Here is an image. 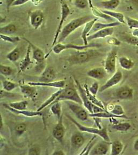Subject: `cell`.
<instances>
[{"mask_svg": "<svg viewBox=\"0 0 138 155\" xmlns=\"http://www.w3.org/2000/svg\"><path fill=\"white\" fill-rule=\"evenodd\" d=\"M103 53L94 48L81 51H77L70 55L67 58V61L70 65L81 64L88 63L90 61L102 56Z\"/></svg>", "mask_w": 138, "mask_h": 155, "instance_id": "cell-1", "label": "cell"}, {"mask_svg": "<svg viewBox=\"0 0 138 155\" xmlns=\"http://www.w3.org/2000/svg\"><path fill=\"white\" fill-rule=\"evenodd\" d=\"M95 18L91 15L77 18L72 20L63 27L58 39L57 43H62L76 29L84 25L87 22Z\"/></svg>", "mask_w": 138, "mask_h": 155, "instance_id": "cell-2", "label": "cell"}, {"mask_svg": "<svg viewBox=\"0 0 138 155\" xmlns=\"http://www.w3.org/2000/svg\"><path fill=\"white\" fill-rule=\"evenodd\" d=\"M66 116L72 123H73L75 124V126L78 128L79 131L81 132L88 133L94 134V135H97L102 138L103 140L107 141H110L109 135L107 128H102L100 129L98 128H97L86 127V126L81 124L77 120H75L73 118H72L71 116L67 115V114H66Z\"/></svg>", "mask_w": 138, "mask_h": 155, "instance_id": "cell-3", "label": "cell"}, {"mask_svg": "<svg viewBox=\"0 0 138 155\" xmlns=\"http://www.w3.org/2000/svg\"><path fill=\"white\" fill-rule=\"evenodd\" d=\"M101 46V45L98 43H90L88 45H77L72 44H63L62 43H57L52 48L51 51L54 52L55 54H59L64 50L67 49H74L77 51H81L85 49L91 48H98ZM51 51L46 55V58L48 57Z\"/></svg>", "mask_w": 138, "mask_h": 155, "instance_id": "cell-4", "label": "cell"}, {"mask_svg": "<svg viewBox=\"0 0 138 155\" xmlns=\"http://www.w3.org/2000/svg\"><path fill=\"white\" fill-rule=\"evenodd\" d=\"M77 89H76L73 84L69 85L67 87L63 88L61 94L58 97L56 101L52 104L62 101H70L78 103L81 105H83V103L81 99L80 94Z\"/></svg>", "mask_w": 138, "mask_h": 155, "instance_id": "cell-5", "label": "cell"}, {"mask_svg": "<svg viewBox=\"0 0 138 155\" xmlns=\"http://www.w3.org/2000/svg\"><path fill=\"white\" fill-rule=\"evenodd\" d=\"M24 40L29 44L31 46L32 51V58L35 61H36V70L38 71L40 70H44L45 68V59L46 55L42 50L39 48L38 46L32 44L31 41L26 39V38H22Z\"/></svg>", "mask_w": 138, "mask_h": 155, "instance_id": "cell-6", "label": "cell"}, {"mask_svg": "<svg viewBox=\"0 0 138 155\" xmlns=\"http://www.w3.org/2000/svg\"><path fill=\"white\" fill-rule=\"evenodd\" d=\"M61 19H60V21H59L57 28L56 32H55L54 40L52 41V45H51V48H53L57 43L59 36L60 35V33L62 30L63 24L65 23V21L68 17L70 14V10L69 5H67V4L63 0L61 1Z\"/></svg>", "mask_w": 138, "mask_h": 155, "instance_id": "cell-7", "label": "cell"}, {"mask_svg": "<svg viewBox=\"0 0 138 155\" xmlns=\"http://www.w3.org/2000/svg\"><path fill=\"white\" fill-rule=\"evenodd\" d=\"M134 90L128 85H123L116 89L112 94V99L118 100H130L133 99Z\"/></svg>", "mask_w": 138, "mask_h": 155, "instance_id": "cell-8", "label": "cell"}, {"mask_svg": "<svg viewBox=\"0 0 138 155\" xmlns=\"http://www.w3.org/2000/svg\"><path fill=\"white\" fill-rule=\"evenodd\" d=\"M117 58L116 49H112L107 54L105 60L104 68L108 74L113 75L116 71Z\"/></svg>", "mask_w": 138, "mask_h": 155, "instance_id": "cell-9", "label": "cell"}, {"mask_svg": "<svg viewBox=\"0 0 138 155\" xmlns=\"http://www.w3.org/2000/svg\"><path fill=\"white\" fill-rule=\"evenodd\" d=\"M66 103L78 119L81 121H85L88 120L89 114L86 110L82 107V105L70 101H66Z\"/></svg>", "mask_w": 138, "mask_h": 155, "instance_id": "cell-10", "label": "cell"}, {"mask_svg": "<svg viewBox=\"0 0 138 155\" xmlns=\"http://www.w3.org/2000/svg\"><path fill=\"white\" fill-rule=\"evenodd\" d=\"M85 141L84 135L80 132H75L71 136V154H75L83 146Z\"/></svg>", "mask_w": 138, "mask_h": 155, "instance_id": "cell-11", "label": "cell"}, {"mask_svg": "<svg viewBox=\"0 0 138 155\" xmlns=\"http://www.w3.org/2000/svg\"><path fill=\"white\" fill-rule=\"evenodd\" d=\"M123 78V75L122 72L120 70L116 71V72L112 75V76L111 77V78H109L108 80L106 81L105 84L101 86L99 89V91L100 92H103L107 89L117 85L122 81Z\"/></svg>", "mask_w": 138, "mask_h": 155, "instance_id": "cell-12", "label": "cell"}, {"mask_svg": "<svg viewBox=\"0 0 138 155\" xmlns=\"http://www.w3.org/2000/svg\"><path fill=\"white\" fill-rule=\"evenodd\" d=\"M74 81L75 84L77 89H78V93L80 94L81 99L82 100L83 105H84L85 108L90 113H93V104H92L89 100L84 88H83L81 85L80 82L75 78H74Z\"/></svg>", "mask_w": 138, "mask_h": 155, "instance_id": "cell-13", "label": "cell"}, {"mask_svg": "<svg viewBox=\"0 0 138 155\" xmlns=\"http://www.w3.org/2000/svg\"><path fill=\"white\" fill-rule=\"evenodd\" d=\"M44 18L43 12L40 9L31 11L29 13L30 25L35 30L38 29L42 25Z\"/></svg>", "mask_w": 138, "mask_h": 155, "instance_id": "cell-14", "label": "cell"}, {"mask_svg": "<svg viewBox=\"0 0 138 155\" xmlns=\"http://www.w3.org/2000/svg\"><path fill=\"white\" fill-rule=\"evenodd\" d=\"M111 143L110 141L103 140L100 141L99 143L94 145L89 155H105L107 154L111 147Z\"/></svg>", "mask_w": 138, "mask_h": 155, "instance_id": "cell-15", "label": "cell"}, {"mask_svg": "<svg viewBox=\"0 0 138 155\" xmlns=\"http://www.w3.org/2000/svg\"><path fill=\"white\" fill-rule=\"evenodd\" d=\"M66 133V128L63 124V116L58 120L57 124L52 130V136L59 143H62Z\"/></svg>", "mask_w": 138, "mask_h": 155, "instance_id": "cell-16", "label": "cell"}, {"mask_svg": "<svg viewBox=\"0 0 138 155\" xmlns=\"http://www.w3.org/2000/svg\"><path fill=\"white\" fill-rule=\"evenodd\" d=\"M20 91L26 98H29L34 101H35L38 96L37 88L35 86L28 84H20Z\"/></svg>", "mask_w": 138, "mask_h": 155, "instance_id": "cell-17", "label": "cell"}, {"mask_svg": "<svg viewBox=\"0 0 138 155\" xmlns=\"http://www.w3.org/2000/svg\"><path fill=\"white\" fill-rule=\"evenodd\" d=\"M56 77V73L53 68L50 66H47L39 77L38 81L49 83L54 81Z\"/></svg>", "mask_w": 138, "mask_h": 155, "instance_id": "cell-18", "label": "cell"}, {"mask_svg": "<svg viewBox=\"0 0 138 155\" xmlns=\"http://www.w3.org/2000/svg\"><path fill=\"white\" fill-rule=\"evenodd\" d=\"M114 32V28H108L98 30L94 33L90 34L87 37L88 41L94 40L95 39L105 38L111 36Z\"/></svg>", "mask_w": 138, "mask_h": 155, "instance_id": "cell-19", "label": "cell"}, {"mask_svg": "<svg viewBox=\"0 0 138 155\" xmlns=\"http://www.w3.org/2000/svg\"><path fill=\"white\" fill-rule=\"evenodd\" d=\"M3 106L5 109L10 111V112L13 113L14 114L17 115H22L24 116L28 117H33L41 116L42 113L41 111H29L27 110H19L13 108L8 105V104H3Z\"/></svg>", "mask_w": 138, "mask_h": 155, "instance_id": "cell-20", "label": "cell"}, {"mask_svg": "<svg viewBox=\"0 0 138 155\" xmlns=\"http://www.w3.org/2000/svg\"><path fill=\"white\" fill-rule=\"evenodd\" d=\"M108 74L104 68L97 67L88 71L87 75L89 77L97 80H101L106 77Z\"/></svg>", "mask_w": 138, "mask_h": 155, "instance_id": "cell-21", "label": "cell"}, {"mask_svg": "<svg viewBox=\"0 0 138 155\" xmlns=\"http://www.w3.org/2000/svg\"><path fill=\"white\" fill-rule=\"evenodd\" d=\"M66 81L65 80L57 81H51L49 83H42V82H34L31 81L28 83L30 85L35 86H42V87H51L56 88H63L66 86Z\"/></svg>", "mask_w": 138, "mask_h": 155, "instance_id": "cell-22", "label": "cell"}, {"mask_svg": "<svg viewBox=\"0 0 138 155\" xmlns=\"http://www.w3.org/2000/svg\"><path fill=\"white\" fill-rule=\"evenodd\" d=\"M118 36V39L121 41H123L130 45L138 46V38L132 34L123 32L120 33Z\"/></svg>", "mask_w": 138, "mask_h": 155, "instance_id": "cell-23", "label": "cell"}, {"mask_svg": "<svg viewBox=\"0 0 138 155\" xmlns=\"http://www.w3.org/2000/svg\"><path fill=\"white\" fill-rule=\"evenodd\" d=\"M98 18H95L92 20L90 21L84 25V29L82 30V33L81 34V38L82 39L84 45H88V41L87 40V37L88 36L90 32L91 31L94 25L95 24L96 21H97Z\"/></svg>", "mask_w": 138, "mask_h": 155, "instance_id": "cell-24", "label": "cell"}, {"mask_svg": "<svg viewBox=\"0 0 138 155\" xmlns=\"http://www.w3.org/2000/svg\"><path fill=\"white\" fill-rule=\"evenodd\" d=\"M121 25H122V24L118 21H113V22L108 23H102L96 21L95 24L94 25L89 34L94 33L96 32L98 30H101V29H102L108 28H115V27H116V26H121Z\"/></svg>", "mask_w": 138, "mask_h": 155, "instance_id": "cell-25", "label": "cell"}, {"mask_svg": "<svg viewBox=\"0 0 138 155\" xmlns=\"http://www.w3.org/2000/svg\"><path fill=\"white\" fill-rule=\"evenodd\" d=\"M31 46L29 44H28L25 57L24 58L23 60H22L19 65V72H20L24 71L32 64V62L31 60V58H30V53L31 51Z\"/></svg>", "mask_w": 138, "mask_h": 155, "instance_id": "cell-26", "label": "cell"}, {"mask_svg": "<svg viewBox=\"0 0 138 155\" xmlns=\"http://www.w3.org/2000/svg\"><path fill=\"white\" fill-rule=\"evenodd\" d=\"M89 116L92 118H104V119H111V118H120V119H130L131 118L127 116H118L117 115H114L108 110L104 111L97 113H89Z\"/></svg>", "mask_w": 138, "mask_h": 155, "instance_id": "cell-27", "label": "cell"}, {"mask_svg": "<svg viewBox=\"0 0 138 155\" xmlns=\"http://www.w3.org/2000/svg\"><path fill=\"white\" fill-rule=\"evenodd\" d=\"M121 0H104L100 2V6L105 10H114L118 8Z\"/></svg>", "mask_w": 138, "mask_h": 155, "instance_id": "cell-28", "label": "cell"}, {"mask_svg": "<svg viewBox=\"0 0 138 155\" xmlns=\"http://www.w3.org/2000/svg\"><path fill=\"white\" fill-rule=\"evenodd\" d=\"M120 65L123 69L126 70H131L134 67V61L131 59L125 56H122L119 59Z\"/></svg>", "mask_w": 138, "mask_h": 155, "instance_id": "cell-29", "label": "cell"}, {"mask_svg": "<svg viewBox=\"0 0 138 155\" xmlns=\"http://www.w3.org/2000/svg\"><path fill=\"white\" fill-rule=\"evenodd\" d=\"M91 9H92L93 14L96 18H101L102 19H104L105 20H106V21H109V23L113 22L114 21H115L114 18L108 14L105 13L104 12H102V10L96 8L95 6H94L93 8H91Z\"/></svg>", "mask_w": 138, "mask_h": 155, "instance_id": "cell-30", "label": "cell"}, {"mask_svg": "<svg viewBox=\"0 0 138 155\" xmlns=\"http://www.w3.org/2000/svg\"><path fill=\"white\" fill-rule=\"evenodd\" d=\"M63 88L59 89L57 91L54 93V94L51 96L49 99L47 100L44 103H43L38 108L37 111H41V110L44 109L46 107H47L49 105H51L53 103L56 101V99L59 96L61 93L62 91Z\"/></svg>", "mask_w": 138, "mask_h": 155, "instance_id": "cell-31", "label": "cell"}, {"mask_svg": "<svg viewBox=\"0 0 138 155\" xmlns=\"http://www.w3.org/2000/svg\"><path fill=\"white\" fill-rule=\"evenodd\" d=\"M111 155H119L123 150V144L120 140H115L111 143Z\"/></svg>", "mask_w": 138, "mask_h": 155, "instance_id": "cell-32", "label": "cell"}, {"mask_svg": "<svg viewBox=\"0 0 138 155\" xmlns=\"http://www.w3.org/2000/svg\"><path fill=\"white\" fill-rule=\"evenodd\" d=\"M17 28L16 25L12 23H10L2 26L0 28V33L5 35H11L16 32Z\"/></svg>", "mask_w": 138, "mask_h": 155, "instance_id": "cell-33", "label": "cell"}, {"mask_svg": "<svg viewBox=\"0 0 138 155\" xmlns=\"http://www.w3.org/2000/svg\"><path fill=\"white\" fill-rule=\"evenodd\" d=\"M102 12L108 14L110 16L115 19L117 21H119L122 24H126L124 16L123 13L119 12H115L113 10H102Z\"/></svg>", "mask_w": 138, "mask_h": 155, "instance_id": "cell-34", "label": "cell"}, {"mask_svg": "<svg viewBox=\"0 0 138 155\" xmlns=\"http://www.w3.org/2000/svg\"><path fill=\"white\" fill-rule=\"evenodd\" d=\"M84 88L85 90L86 91L87 96H88V98L90 101H91V103L93 104H94V105L100 106V107L102 108L103 109H105L104 105V104H103L102 101L99 100L98 99L96 98V96L91 94L90 92L89 91L88 89V86L87 84H84Z\"/></svg>", "mask_w": 138, "mask_h": 155, "instance_id": "cell-35", "label": "cell"}, {"mask_svg": "<svg viewBox=\"0 0 138 155\" xmlns=\"http://www.w3.org/2000/svg\"><path fill=\"white\" fill-rule=\"evenodd\" d=\"M20 50L18 47H16L6 55V58L10 61L12 63H15L20 59Z\"/></svg>", "mask_w": 138, "mask_h": 155, "instance_id": "cell-36", "label": "cell"}, {"mask_svg": "<svg viewBox=\"0 0 138 155\" xmlns=\"http://www.w3.org/2000/svg\"><path fill=\"white\" fill-rule=\"evenodd\" d=\"M131 125L128 123H115L112 125V129L118 131L127 132L130 129Z\"/></svg>", "mask_w": 138, "mask_h": 155, "instance_id": "cell-37", "label": "cell"}, {"mask_svg": "<svg viewBox=\"0 0 138 155\" xmlns=\"http://www.w3.org/2000/svg\"><path fill=\"white\" fill-rule=\"evenodd\" d=\"M51 111L52 114L56 116L58 120L61 118L62 115V105L60 101H57L51 105Z\"/></svg>", "mask_w": 138, "mask_h": 155, "instance_id": "cell-38", "label": "cell"}, {"mask_svg": "<svg viewBox=\"0 0 138 155\" xmlns=\"http://www.w3.org/2000/svg\"><path fill=\"white\" fill-rule=\"evenodd\" d=\"M2 85L3 89L8 92L11 91L17 87V86H19L18 84L7 80H4L2 81Z\"/></svg>", "mask_w": 138, "mask_h": 155, "instance_id": "cell-39", "label": "cell"}, {"mask_svg": "<svg viewBox=\"0 0 138 155\" xmlns=\"http://www.w3.org/2000/svg\"><path fill=\"white\" fill-rule=\"evenodd\" d=\"M28 104V103L26 101L13 102L8 104V105L13 108L19 110H26Z\"/></svg>", "mask_w": 138, "mask_h": 155, "instance_id": "cell-40", "label": "cell"}, {"mask_svg": "<svg viewBox=\"0 0 138 155\" xmlns=\"http://www.w3.org/2000/svg\"><path fill=\"white\" fill-rule=\"evenodd\" d=\"M114 115H117L118 116H125L124 111L122 106L120 104H113V107L110 111Z\"/></svg>", "mask_w": 138, "mask_h": 155, "instance_id": "cell-41", "label": "cell"}, {"mask_svg": "<svg viewBox=\"0 0 138 155\" xmlns=\"http://www.w3.org/2000/svg\"><path fill=\"white\" fill-rule=\"evenodd\" d=\"M13 70L11 67L3 64H0V73L4 76H10L12 74Z\"/></svg>", "mask_w": 138, "mask_h": 155, "instance_id": "cell-42", "label": "cell"}, {"mask_svg": "<svg viewBox=\"0 0 138 155\" xmlns=\"http://www.w3.org/2000/svg\"><path fill=\"white\" fill-rule=\"evenodd\" d=\"M73 3L76 8L84 9L89 6L88 0H73Z\"/></svg>", "mask_w": 138, "mask_h": 155, "instance_id": "cell-43", "label": "cell"}, {"mask_svg": "<svg viewBox=\"0 0 138 155\" xmlns=\"http://www.w3.org/2000/svg\"><path fill=\"white\" fill-rule=\"evenodd\" d=\"M0 38L4 41L10 43H17L20 41V38L18 36H10L9 35L0 34Z\"/></svg>", "mask_w": 138, "mask_h": 155, "instance_id": "cell-44", "label": "cell"}, {"mask_svg": "<svg viewBox=\"0 0 138 155\" xmlns=\"http://www.w3.org/2000/svg\"><path fill=\"white\" fill-rule=\"evenodd\" d=\"M27 129V125L24 123H20L17 124L15 127V131L18 136H20L24 134Z\"/></svg>", "mask_w": 138, "mask_h": 155, "instance_id": "cell-45", "label": "cell"}, {"mask_svg": "<svg viewBox=\"0 0 138 155\" xmlns=\"http://www.w3.org/2000/svg\"><path fill=\"white\" fill-rule=\"evenodd\" d=\"M127 25L130 29H138V20L132 18L127 17L126 18Z\"/></svg>", "mask_w": 138, "mask_h": 155, "instance_id": "cell-46", "label": "cell"}, {"mask_svg": "<svg viewBox=\"0 0 138 155\" xmlns=\"http://www.w3.org/2000/svg\"><path fill=\"white\" fill-rule=\"evenodd\" d=\"M96 137H97V135H95L93 138H92V140L89 142L86 147L85 148L82 152L80 154V155H89L90 152L91 151L93 147H94V144H95V143H94V141L95 140Z\"/></svg>", "mask_w": 138, "mask_h": 155, "instance_id": "cell-47", "label": "cell"}, {"mask_svg": "<svg viewBox=\"0 0 138 155\" xmlns=\"http://www.w3.org/2000/svg\"><path fill=\"white\" fill-rule=\"evenodd\" d=\"M89 90L91 94L96 96L99 91V84L97 82H94L90 87H88Z\"/></svg>", "mask_w": 138, "mask_h": 155, "instance_id": "cell-48", "label": "cell"}, {"mask_svg": "<svg viewBox=\"0 0 138 155\" xmlns=\"http://www.w3.org/2000/svg\"><path fill=\"white\" fill-rule=\"evenodd\" d=\"M107 42L110 45H114V46H119L121 45V41L117 38L109 37L107 40Z\"/></svg>", "mask_w": 138, "mask_h": 155, "instance_id": "cell-49", "label": "cell"}, {"mask_svg": "<svg viewBox=\"0 0 138 155\" xmlns=\"http://www.w3.org/2000/svg\"><path fill=\"white\" fill-rule=\"evenodd\" d=\"M40 148L36 145H34L29 149L28 154L29 155H39L40 154Z\"/></svg>", "mask_w": 138, "mask_h": 155, "instance_id": "cell-50", "label": "cell"}, {"mask_svg": "<svg viewBox=\"0 0 138 155\" xmlns=\"http://www.w3.org/2000/svg\"><path fill=\"white\" fill-rule=\"evenodd\" d=\"M30 1L31 0H16V1L14 2L12 6H20V5H23Z\"/></svg>", "mask_w": 138, "mask_h": 155, "instance_id": "cell-51", "label": "cell"}, {"mask_svg": "<svg viewBox=\"0 0 138 155\" xmlns=\"http://www.w3.org/2000/svg\"><path fill=\"white\" fill-rule=\"evenodd\" d=\"M106 109H104L100 106L93 104V113H97L101 112L104 111Z\"/></svg>", "mask_w": 138, "mask_h": 155, "instance_id": "cell-52", "label": "cell"}, {"mask_svg": "<svg viewBox=\"0 0 138 155\" xmlns=\"http://www.w3.org/2000/svg\"><path fill=\"white\" fill-rule=\"evenodd\" d=\"M16 0H5V4H6V9L8 12H9V9L11 6L12 5V4L14 3V2L16 1Z\"/></svg>", "mask_w": 138, "mask_h": 155, "instance_id": "cell-53", "label": "cell"}, {"mask_svg": "<svg viewBox=\"0 0 138 155\" xmlns=\"http://www.w3.org/2000/svg\"><path fill=\"white\" fill-rule=\"evenodd\" d=\"M52 155H65V153L62 150H56L54 152V153H52Z\"/></svg>", "mask_w": 138, "mask_h": 155, "instance_id": "cell-54", "label": "cell"}, {"mask_svg": "<svg viewBox=\"0 0 138 155\" xmlns=\"http://www.w3.org/2000/svg\"><path fill=\"white\" fill-rule=\"evenodd\" d=\"M133 148L136 151L138 152V138L136 140L134 143V145H133Z\"/></svg>", "mask_w": 138, "mask_h": 155, "instance_id": "cell-55", "label": "cell"}, {"mask_svg": "<svg viewBox=\"0 0 138 155\" xmlns=\"http://www.w3.org/2000/svg\"><path fill=\"white\" fill-rule=\"evenodd\" d=\"M132 34L138 38V29H133Z\"/></svg>", "mask_w": 138, "mask_h": 155, "instance_id": "cell-56", "label": "cell"}, {"mask_svg": "<svg viewBox=\"0 0 138 155\" xmlns=\"http://www.w3.org/2000/svg\"><path fill=\"white\" fill-rule=\"evenodd\" d=\"M31 1H32V2L34 5H38L41 2L43 1L44 0H31Z\"/></svg>", "mask_w": 138, "mask_h": 155, "instance_id": "cell-57", "label": "cell"}, {"mask_svg": "<svg viewBox=\"0 0 138 155\" xmlns=\"http://www.w3.org/2000/svg\"><path fill=\"white\" fill-rule=\"evenodd\" d=\"M0 123H1V129H2V128L3 127V117L2 116V115H1V117H0Z\"/></svg>", "mask_w": 138, "mask_h": 155, "instance_id": "cell-58", "label": "cell"}, {"mask_svg": "<svg viewBox=\"0 0 138 155\" xmlns=\"http://www.w3.org/2000/svg\"><path fill=\"white\" fill-rule=\"evenodd\" d=\"M138 137V133L137 134H136V135H135V136H134L133 137Z\"/></svg>", "mask_w": 138, "mask_h": 155, "instance_id": "cell-59", "label": "cell"}, {"mask_svg": "<svg viewBox=\"0 0 138 155\" xmlns=\"http://www.w3.org/2000/svg\"><path fill=\"white\" fill-rule=\"evenodd\" d=\"M137 11H138V9H137Z\"/></svg>", "mask_w": 138, "mask_h": 155, "instance_id": "cell-60", "label": "cell"}]
</instances>
